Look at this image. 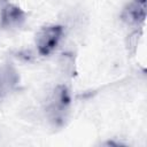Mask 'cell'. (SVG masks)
<instances>
[{
  "label": "cell",
  "mask_w": 147,
  "mask_h": 147,
  "mask_svg": "<svg viewBox=\"0 0 147 147\" xmlns=\"http://www.w3.org/2000/svg\"><path fill=\"white\" fill-rule=\"evenodd\" d=\"M132 1H134V2H138V3H140V5H145V6H146V1H147V0H132Z\"/></svg>",
  "instance_id": "cell-7"
},
{
  "label": "cell",
  "mask_w": 147,
  "mask_h": 147,
  "mask_svg": "<svg viewBox=\"0 0 147 147\" xmlns=\"http://www.w3.org/2000/svg\"><path fill=\"white\" fill-rule=\"evenodd\" d=\"M8 2H9L8 0H0V9H1V8H2L5 5H7Z\"/></svg>",
  "instance_id": "cell-6"
},
{
  "label": "cell",
  "mask_w": 147,
  "mask_h": 147,
  "mask_svg": "<svg viewBox=\"0 0 147 147\" xmlns=\"http://www.w3.org/2000/svg\"><path fill=\"white\" fill-rule=\"evenodd\" d=\"M63 26L59 24H48L40 28L36 33L34 39L38 54L41 56H47L52 54L59 46L63 37Z\"/></svg>",
  "instance_id": "cell-2"
},
{
  "label": "cell",
  "mask_w": 147,
  "mask_h": 147,
  "mask_svg": "<svg viewBox=\"0 0 147 147\" xmlns=\"http://www.w3.org/2000/svg\"><path fill=\"white\" fill-rule=\"evenodd\" d=\"M71 105V94L67 85H57L51 93L46 103V114L53 125L60 126L68 117Z\"/></svg>",
  "instance_id": "cell-1"
},
{
  "label": "cell",
  "mask_w": 147,
  "mask_h": 147,
  "mask_svg": "<svg viewBox=\"0 0 147 147\" xmlns=\"http://www.w3.org/2000/svg\"><path fill=\"white\" fill-rule=\"evenodd\" d=\"M28 20V14L20 6L8 2L0 9V28L15 30L21 28Z\"/></svg>",
  "instance_id": "cell-3"
},
{
  "label": "cell",
  "mask_w": 147,
  "mask_h": 147,
  "mask_svg": "<svg viewBox=\"0 0 147 147\" xmlns=\"http://www.w3.org/2000/svg\"><path fill=\"white\" fill-rule=\"evenodd\" d=\"M17 82L18 77L13 68L9 65L0 68V100L6 95L8 90L13 88L17 84Z\"/></svg>",
  "instance_id": "cell-5"
},
{
  "label": "cell",
  "mask_w": 147,
  "mask_h": 147,
  "mask_svg": "<svg viewBox=\"0 0 147 147\" xmlns=\"http://www.w3.org/2000/svg\"><path fill=\"white\" fill-rule=\"evenodd\" d=\"M146 18V6L140 5L138 2H130L126 5L122 13H121V20L131 26H140Z\"/></svg>",
  "instance_id": "cell-4"
}]
</instances>
